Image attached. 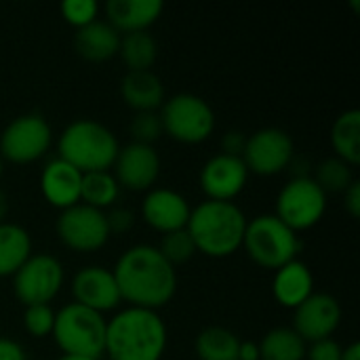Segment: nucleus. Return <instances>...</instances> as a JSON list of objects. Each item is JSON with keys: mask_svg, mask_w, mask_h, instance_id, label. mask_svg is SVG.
<instances>
[{"mask_svg": "<svg viewBox=\"0 0 360 360\" xmlns=\"http://www.w3.org/2000/svg\"><path fill=\"white\" fill-rule=\"evenodd\" d=\"M156 249L160 251V255L173 268L179 266V264L190 262L196 255L194 240H192V236H190V232L186 228L184 230H175V232H169V234H162V240H160V245Z\"/></svg>", "mask_w": 360, "mask_h": 360, "instance_id": "obj_30", "label": "nucleus"}, {"mask_svg": "<svg viewBox=\"0 0 360 360\" xmlns=\"http://www.w3.org/2000/svg\"><path fill=\"white\" fill-rule=\"evenodd\" d=\"M105 224L112 234H122L129 232L135 224V215L129 209H112L110 213H105Z\"/></svg>", "mask_w": 360, "mask_h": 360, "instance_id": "obj_35", "label": "nucleus"}, {"mask_svg": "<svg viewBox=\"0 0 360 360\" xmlns=\"http://www.w3.org/2000/svg\"><path fill=\"white\" fill-rule=\"evenodd\" d=\"M344 348L335 342V340H321L310 344V348L306 350V359L308 360H342Z\"/></svg>", "mask_w": 360, "mask_h": 360, "instance_id": "obj_34", "label": "nucleus"}, {"mask_svg": "<svg viewBox=\"0 0 360 360\" xmlns=\"http://www.w3.org/2000/svg\"><path fill=\"white\" fill-rule=\"evenodd\" d=\"M342 323V306L329 293H312L295 308L293 331L306 342L314 344L329 340Z\"/></svg>", "mask_w": 360, "mask_h": 360, "instance_id": "obj_13", "label": "nucleus"}, {"mask_svg": "<svg viewBox=\"0 0 360 360\" xmlns=\"http://www.w3.org/2000/svg\"><path fill=\"white\" fill-rule=\"evenodd\" d=\"M190 205L188 200L169 188H156L150 190L141 205V215L150 228H154L160 234H169L175 230H184L190 219Z\"/></svg>", "mask_w": 360, "mask_h": 360, "instance_id": "obj_17", "label": "nucleus"}, {"mask_svg": "<svg viewBox=\"0 0 360 360\" xmlns=\"http://www.w3.org/2000/svg\"><path fill=\"white\" fill-rule=\"evenodd\" d=\"M80 186L82 173L61 158L51 160L40 173V192L44 200L59 211L80 202Z\"/></svg>", "mask_w": 360, "mask_h": 360, "instance_id": "obj_18", "label": "nucleus"}, {"mask_svg": "<svg viewBox=\"0 0 360 360\" xmlns=\"http://www.w3.org/2000/svg\"><path fill=\"white\" fill-rule=\"evenodd\" d=\"M105 327L103 314L84 306L68 304L55 314L53 340L63 354L99 360L105 354Z\"/></svg>", "mask_w": 360, "mask_h": 360, "instance_id": "obj_5", "label": "nucleus"}, {"mask_svg": "<svg viewBox=\"0 0 360 360\" xmlns=\"http://www.w3.org/2000/svg\"><path fill=\"white\" fill-rule=\"evenodd\" d=\"M259 346V360H304L308 344L289 327L268 331Z\"/></svg>", "mask_w": 360, "mask_h": 360, "instance_id": "obj_26", "label": "nucleus"}, {"mask_svg": "<svg viewBox=\"0 0 360 360\" xmlns=\"http://www.w3.org/2000/svg\"><path fill=\"white\" fill-rule=\"evenodd\" d=\"M331 143L340 160L350 167L360 162V112L348 110L344 112L331 129Z\"/></svg>", "mask_w": 360, "mask_h": 360, "instance_id": "obj_24", "label": "nucleus"}, {"mask_svg": "<svg viewBox=\"0 0 360 360\" xmlns=\"http://www.w3.org/2000/svg\"><path fill=\"white\" fill-rule=\"evenodd\" d=\"M57 236L72 251L78 253L99 251L110 240L105 213L78 202L61 211L57 219Z\"/></svg>", "mask_w": 360, "mask_h": 360, "instance_id": "obj_12", "label": "nucleus"}, {"mask_svg": "<svg viewBox=\"0 0 360 360\" xmlns=\"http://www.w3.org/2000/svg\"><path fill=\"white\" fill-rule=\"evenodd\" d=\"M32 255V238L17 224H0V278L13 276Z\"/></svg>", "mask_w": 360, "mask_h": 360, "instance_id": "obj_23", "label": "nucleus"}, {"mask_svg": "<svg viewBox=\"0 0 360 360\" xmlns=\"http://www.w3.org/2000/svg\"><path fill=\"white\" fill-rule=\"evenodd\" d=\"M167 348V327L158 312L124 308L105 327L110 360H160Z\"/></svg>", "mask_w": 360, "mask_h": 360, "instance_id": "obj_2", "label": "nucleus"}, {"mask_svg": "<svg viewBox=\"0 0 360 360\" xmlns=\"http://www.w3.org/2000/svg\"><path fill=\"white\" fill-rule=\"evenodd\" d=\"M0 360H25V352L17 342L0 338Z\"/></svg>", "mask_w": 360, "mask_h": 360, "instance_id": "obj_38", "label": "nucleus"}, {"mask_svg": "<svg viewBox=\"0 0 360 360\" xmlns=\"http://www.w3.org/2000/svg\"><path fill=\"white\" fill-rule=\"evenodd\" d=\"M118 55L129 72H148L158 57V44L150 32L124 34L120 36Z\"/></svg>", "mask_w": 360, "mask_h": 360, "instance_id": "obj_25", "label": "nucleus"}, {"mask_svg": "<svg viewBox=\"0 0 360 360\" xmlns=\"http://www.w3.org/2000/svg\"><path fill=\"white\" fill-rule=\"evenodd\" d=\"M245 143H247V137L238 131H230L224 139H221V146H224V152L221 154H228V156H243V150H245Z\"/></svg>", "mask_w": 360, "mask_h": 360, "instance_id": "obj_36", "label": "nucleus"}, {"mask_svg": "<svg viewBox=\"0 0 360 360\" xmlns=\"http://www.w3.org/2000/svg\"><path fill=\"white\" fill-rule=\"evenodd\" d=\"M6 215H8V198H6V194L0 190V224L6 221Z\"/></svg>", "mask_w": 360, "mask_h": 360, "instance_id": "obj_41", "label": "nucleus"}, {"mask_svg": "<svg viewBox=\"0 0 360 360\" xmlns=\"http://www.w3.org/2000/svg\"><path fill=\"white\" fill-rule=\"evenodd\" d=\"M112 167L118 186L131 192L150 190L160 175V158L154 146H143L135 141L118 150Z\"/></svg>", "mask_w": 360, "mask_h": 360, "instance_id": "obj_14", "label": "nucleus"}, {"mask_svg": "<svg viewBox=\"0 0 360 360\" xmlns=\"http://www.w3.org/2000/svg\"><path fill=\"white\" fill-rule=\"evenodd\" d=\"M162 131L179 143H202L215 129V114L211 105L192 93H179L165 99L160 108Z\"/></svg>", "mask_w": 360, "mask_h": 360, "instance_id": "obj_7", "label": "nucleus"}, {"mask_svg": "<svg viewBox=\"0 0 360 360\" xmlns=\"http://www.w3.org/2000/svg\"><path fill=\"white\" fill-rule=\"evenodd\" d=\"M186 230L194 240L196 253L221 259L243 247L247 217L234 202L205 200L192 209Z\"/></svg>", "mask_w": 360, "mask_h": 360, "instance_id": "obj_3", "label": "nucleus"}, {"mask_svg": "<svg viewBox=\"0 0 360 360\" xmlns=\"http://www.w3.org/2000/svg\"><path fill=\"white\" fill-rule=\"evenodd\" d=\"M74 49L82 59L93 61V63H101V61H108V59L118 55L120 34L108 21L95 19L93 23L76 30Z\"/></svg>", "mask_w": 360, "mask_h": 360, "instance_id": "obj_21", "label": "nucleus"}, {"mask_svg": "<svg viewBox=\"0 0 360 360\" xmlns=\"http://www.w3.org/2000/svg\"><path fill=\"white\" fill-rule=\"evenodd\" d=\"M243 247L257 266L276 272L278 268L297 259L302 243L300 236L274 213H266L247 221Z\"/></svg>", "mask_w": 360, "mask_h": 360, "instance_id": "obj_6", "label": "nucleus"}, {"mask_svg": "<svg viewBox=\"0 0 360 360\" xmlns=\"http://www.w3.org/2000/svg\"><path fill=\"white\" fill-rule=\"evenodd\" d=\"M57 360H93V359H84V356H74V354H61Z\"/></svg>", "mask_w": 360, "mask_h": 360, "instance_id": "obj_42", "label": "nucleus"}, {"mask_svg": "<svg viewBox=\"0 0 360 360\" xmlns=\"http://www.w3.org/2000/svg\"><path fill=\"white\" fill-rule=\"evenodd\" d=\"M249 171L238 156L217 154L209 158L200 171V188L207 200L232 202L247 186Z\"/></svg>", "mask_w": 360, "mask_h": 360, "instance_id": "obj_16", "label": "nucleus"}, {"mask_svg": "<svg viewBox=\"0 0 360 360\" xmlns=\"http://www.w3.org/2000/svg\"><path fill=\"white\" fill-rule=\"evenodd\" d=\"M342 360H360V346L359 344H350L348 348H344Z\"/></svg>", "mask_w": 360, "mask_h": 360, "instance_id": "obj_40", "label": "nucleus"}, {"mask_svg": "<svg viewBox=\"0 0 360 360\" xmlns=\"http://www.w3.org/2000/svg\"><path fill=\"white\" fill-rule=\"evenodd\" d=\"M118 194H120V186L110 171L82 173V186H80L82 205L103 211L118 200Z\"/></svg>", "mask_w": 360, "mask_h": 360, "instance_id": "obj_28", "label": "nucleus"}, {"mask_svg": "<svg viewBox=\"0 0 360 360\" xmlns=\"http://www.w3.org/2000/svg\"><path fill=\"white\" fill-rule=\"evenodd\" d=\"M23 325L25 331L34 338H46L53 333V325H55V310L51 308V304L44 306H27L23 312Z\"/></svg>", "mask_w": 360, "mask_h": 360, "instance_id": "obj_32", "label": "nucleus"}, {"mask_svg": "<svg viewBox=\"0 0 360 360\" xmlns=\"http://www.w3.org/2000/svg\"><path fill=\"white\" fill-rule=\"evenodd\" d=\"M238 360H259V346L255 342H240Z\"/></svg>", "mask_w": 360, "mask_h": 360, "instance_id": "obj_39", "label": "nucleus"}, {"mask_svg": "<svg viewBox=\"0 0 360 360\" xmlns=\"http://www.w3.org/2000/svg\"><path fill=\"white\" fill-rule=\"evenodd\" d=\"M240 340L224 327H207L196 338L198 360H238Z\"/></svg>", "mask_w": 360, "mask_h": 360, "instance_id": "obj_27", "label": "nucleus"}, {"mask_svg": "<svg viewBox=\"0 0 360 360\" xmlns=\"http://www.w3.org/2000/svg\"><path fill=\"white\" fill-rule=\"evenodd\" d=\"M59 158L80 173L108 171L120 150L116 135L97 120H74L59 135Z\"/></svg>", "mask_w": 360, "mask_h": 360, "instance_id": "obj_4", "label": "nucleus"}, {"mask_svg": "<svg viewBox=\"0 0 360 360\" xmlns=\"http://www.w3.org/2000/svg\"><path fill=\"white\" fill-rule=\"evenodd\" d=\"M2 167H4V160L0 158V177H2Z\"/></svg>", "mask_w": 360, "mask_h": 360, "instance_id": "obj_43", "label": "nucleus"}, {"mask_svg": "<svg viewBox=\"0 0 360 360\" xmlns=\"http://www.w3.org/2000/svg\"><path fill=\"white\" fill-rule=\"evenodd\" d=\"M53 143V131L40 114H23L6 124L0 135V158L15 165L40 160Z\"/></svg>", "mask_w": 360, "mask_h": 360, "instance_id": "obj_9", "label": "nucleus"}, {"mask_svg": "<svg viewBox=\"0 0 360 360\" xmlns=\"http://www.w3.org/2000/svg\"><path fill=\"white\" fill-rule=\"evenodd\" d=\"M63 285V266L49 253L30 255V259L13 274L15 297L27 306L51 304Z\"/></svg>", "mask_w": 360, "mask_h": 360, "instance_id": "obj_10", "label": "nucleus"}, {"mask_svg": "<svg viewBox=\"0 0 360 360\" xmlns=\"http://www.w3.org/2000/svg\"><path fill=\"white\" fill-rule=\"evenodd\" d=\"M325 194H344L352 181V167L340 158H327L316 167V177H312Z\"/></svg>", "mask_w": 360, "mask_h": 360, "instance_id": "obj_29", "label": "nucleus"}, {"mask_svg": "<svg viewBox=\"0 0 360 360\" xmlns=\"http://www.w3.org/2000/svg\"><path fill=\"white\" fill-rule=\"evenodd\" d=\"M61 15L70 25L80 30L97 19L99 4L95 0H65L61 4Z\"/></svg>", "mask_w": 360, "mask_h": 360, "instance_id": "obj_33", "label": "nucleus"}, {"mask_svg": "<svg viewBox=\"0 0 360 360\" xmlns=\"http://www.w3.org/2000/svg\"><path fill=\"white\" fill-rule=\"evenodd\" d=\"M344 207L350 213V217H360V181H352V186L344 192Z\"/></svg>", "mask_w": 360, "mask_h": 360, "instance_id": "obj_37", "label": "nucleus"}, {"mask_svg": "<svg viewBox=\"0 0 360 360\" xmlns=\"http://www.w3.org/2000/svg\"><path fill=\"white\" fill-rule=\"evenodd\" d=\"M165 4L160 0H110L105 4L108 23L122 36L133 32H148L158 21Z\"/></svg>", "mask_w": 360, "mask_h": 360, "instance_id": "obj_19", "label": "nucleus"}, {"mask_svg": "<svg viewBox=\"0 0 360 360\" xmlns=\"http://www.w3.org/2000/svg\"><path fill=\"white\" fill-rule=\"evenodd\" d=\"M74 304L84 306L97 314L112 312L120 306V291L114 272L101 266L80 268L72 281Z\"/></svg>", "mask_w": 360, "mask_h": 360, "instance_id": "obj_15", "label": "nucleus"}, {"mask_svg": "<svg viewBox=\"0 0 360 360\" xmlns=\"http://www.w3.org/2000/svg\"><path fill=\"white\" fill-rule=\"evenodd\" d=\"M120 95L135 112H156L165 103V84L152 72H127L120 82Z\"/></svg>", "mask_w": 360, "mask_h": 360, "instance_id": "obj_22", "label": "nucleus"}, {"mask_svg": "<svg viewBox=\"0 0 360 360\" xmlns=\"http://www.w3.org/2000/svg\"><path fill=\"white\" fill-rule=\"evenodd\" d=\"M120 300L129 308L158 312L177 291L175 268L160 255L156 247L137 245L127 249L112 270Z\"/></svg>", "mask_w": 360, "mask_h": 360, "instance_id": "obj_1", "label": "nucleus"}, {"mask_svg": "<svg viewBox=\"0 0 360 360\" xmlns=\"http://www.w3.org/2000/svg\"><path fill=\"white\" fill-rule=\"evenodd\" d=\"M272 293L281 306L295 310L314 293V276L310 268L300 259L278 268L272 281Z\"/></svg>", "mask_w": 360, "mask_h": 360, "instance_id": "obj_20", "label": "nucleus"}, {"mask_svg": "<svg viewBox=\"0 0 360 360\" xmlns=\"http://www.w3.org/2000/svg\"><path fill=\"white\" fill-rule=\"evenodd\" d=\"M243 162L249 173L272 177L287 167H291L295 158V146L287 131L268 127L262 131H255L251 137H247L245 150H243Z\"/></svg>", "mask_w": 360, "mask_h": 360, "instance_id": "obj_11", "label": "nucleus"}, {"mask_svg": "<svg viewBox=\"0 0 360 360\" xmlns=\"http://www.w3.org/2000/svg\"><path fill=\"white\" fill-rule=\"evenodd\" d=\"M162 133V122L156 112H137L131 120V137L135 143L152 146Z\"/></svg>", "mask_w": 360, "mask_h": 360, "instance_id": "obj_31", "label": "nucleus"}, {"mask_svg": "<svg viewBox=\"0 0 360 360\" xmlns=\"http://www.w3.org/2000/svg\"><path fill=\"white\" fill-rule=\"evenodd\" d=\"M327 211V194L312 177H293L276 198V217L295 234L314 228Z\"/></svg>", "mask_w": 360, "mask_h": 360, "instance_id": "obj_8", "label": "nucleus"}]
</instances>
